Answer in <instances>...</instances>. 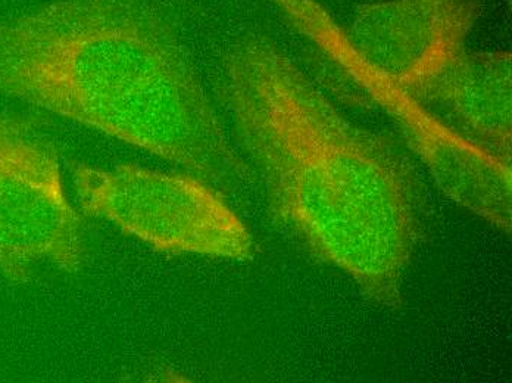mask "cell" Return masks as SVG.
I'll list each match as a JSON object with an SVG mask.
<instances>
[{
    "mask_svg": "<svg viewBox=\"0 0 512 383\" xmlns=\"http://www.w3.org/2000/svg\"><path fill=\"white\" fill-rule=\"evenodd\" d=\"M221 98L274 219L365 297L401 307L423 232L420 183L408 158L343 114L265 36L231 46Z\"/></svg>",
    "mask_w": 512,
    "mask_h": 383,
    "instance_id": "1",
    "label": "cell"
},
{
    "mask_svg": "<svg viewBox=\"0 0 512 383\" xmlns=\"http://www.w3.org/2000/svg\"><path fill=\"white\" fill-rule=\"evenodd\" d=\"M298 36L377 105L455 204L510 235L512 167L446 123L355 51L333 15L317 0H267Z\"/></svg>",
    "mask_w": 512,
    "mask_h": 383,
    "instance_id": "3",
    "label": "cell"
},
{
    "mask_svg": "<svg viewBox=\"0 0 512 383\" xmlns=\"http://www.w3.org/2000/svg\"><path fill=\"white\" fill-rule=\"evenodd\" d=\"M84 261L55 145L33 121L0 112V273L20 285L40 264L77 273Z\"/></svg>",
    "mask_w": 512,
    "mask_h": 383,
    "instance_id": "5",
    "label": "cell"
},
{
    "mask_svg": "<svg viewBox=\"0 0 512 383\" xmlns=\"http://www.w3.org/2000/svg\"><path fill=\"white\" fill-rule=\"evenodd\" d=\"M0 95L151 152L220 192L251 177L158 0H51L0 18Z\"/></svg>",
    "mask_w": 512,
    "mask_h": 383,
    "instance_id": "2",
    "label": "cell"
},
{
    "mask_svg": "<svg viewBox=\"0 0 512 383\" xmlns=\"http://www.w3.org/2000/svg\"><path fill=\"white\" fill-rule=\"evenodd\" d=\"M71 179L87 216L109 221L156 251L248 260L255 242L221 192L190 173L136 164L73 163Z\"/></svg>",
    "mask_w": 512,
    "mask_h": 383,
    "instance_id": "4",
    "label": "cell"
},
{
    "mask_svg": "<svg viewBox=\"0 0 512 383\" xmlns=\"http://www.w3.org/2000/svg\"><path fill=\"white\" fill-rule=\"evenodd\" d=\"M511 52H468L402 87L424 105L445 111L457 129L505 161L512 154Z\"/></svg>",
    "mask_w": 512,
    "mask_h": 383,
    "instance_id": "7",
    "label": "cell"
},
{
    "mask_svg": "<svg viewBox=\"0 0 512 383\" xmlns=\"http://www.w3.org/2000/svg\"><path fill=\"white\" fill-rule=\"evenodd\" d=\"M479 15L480 0H383L359 6L345 33L371 67L405 87L464 51Z\"/></svg>",
    "mask_w": 512,
    "mask_h": 383,
    "instance_id": "6",
    "label": "cell"
}]
</instances>
